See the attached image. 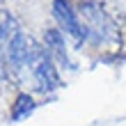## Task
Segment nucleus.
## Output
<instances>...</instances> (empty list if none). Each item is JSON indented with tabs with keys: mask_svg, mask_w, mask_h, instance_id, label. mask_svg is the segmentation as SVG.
Masks as SVG:
<instances>
[{
	"mask_svg": "<svg viewBox=\"0 0 126 126\" xmlns=\"http://www.w3.org/2000/svg\"><path fill=\"white\" fill-rule=\"evenodd\" d=\"M76 14H78V21H80L87 44H92L96 48H110V50L119 48L122 32L103 5L94 2V0H83L78 5Z\"/></svg>",
	"mask_w": 126,
	"mask_h": 126,
	"instance_id": "1",
	"label": "nucleus"
},
{
	"mask_svg": "<svg viewBox=\"0 0 126 126\" xmlns=\"http://www.w3.org/2000/svg\"><path fill=\"white\" fill-rule=\"evenodd\" d=\"M44 55H46V50L32 37L23 32H18L7 46V62L12 66V73L23 85H30V83L34 85L37 69H39V62L44 60Z\"/></svg>",
	"mask_w": 126,
	"mask_h": 126,
	"instance_id": "2",
	"label": "nucleus"
},
{
	"mask_svg": "<svg viewBox=\"0 0 126 126\" xmlns=\"http://www.w3.org/2000/svg\"><path fill=\"white\" fill-rule=\"evenodd\" d=\"M53 16L57 18L62 32L69 37L76 46H80V44L85 41V34H83V28H80L78 14L73 12V7L66 2V0H53Z\"/></svg>",
	"mask_w": 126,
	"mask_h": 126,
	"instance_id": "3",
	"label": "nucleus"
},
{
	"mask_svg": "<svg viewBox=\"0 0 126 126\" xmlns=\"http://www.w3.org/2000/svg\"><path fill=\"white\" fill-rule=\"evenodd\" d=\"M34 87L41 92H50L55 87H60V78H57V71L53 66V60H50L48 50L44 55V60L39 62V69H37V78H34Z\"/></svg>",
	"mask_w": 126,
	"mask_h": 126,
	"instance_id": "4",
	"label": "nucleus"
},
{
	"mask_svg": "<svg viewBox=\"0 0 126 126\" xmlns=\"http://www.w3.org/2000/svg\"><path fill=\"white\" fill-rule=\"evenodd\" d=\"M44 41H46V48H48L50 60L55 57L62 66H69V57H66V48H64V37H62V32L46 30V32H44Z\"/></svg>",
	"mask_w": 126,
	"mask_h": 126,
	"instance_id": "5",
	"label": "nucleus"
},
{
	"mask_svg": "<svg viewBox=\"0 0 126 126\" xmlns=\"http://www.w3.org/2000/svg\"><path fill=\"white\" fill-rule=\"evenodd\" d=\"M32 110H34L32 96L30 94H18L16 101H14V106H12V122H21V119H25V117H30Z\"/></svg>",
	"mask_w": 126,
	"mask_h": 126,
	"instance_id": "6",
	"label": "nucleus"
},
{
	"mask_svg": "<svg viewBox=\"0 0 126 126\" xmlns=\"http://www.w3.org/2000/svg\"><path fill=\"white\" fill-rule=\"evenodd\" d=\"M16 34H18L16 32V21H14L5 9H0V44H7V46H9V41Z\"/></svg>",
	"mask_w": 126,
	"mask_h": 126,
	"instance_id": "7",
	"label": "nucleus"
},
{
	"mask_svg": "<svg viewBox=\"0 0 126 126\" xmlns=\"http://www.w3.org/2000/svg\"><path fill=\"white\" fill-rule=\"evenodd\" d=\"M110 7L126 21V0H110Z\"/></svg>",
	"mask_w": 126,
	"mask_h": 126,
	"instance_id": "8",
	"label": "nucleus"
},
{
	"mask_svg": "<svg viewBox=\"0 0 126 126\" xmlns=\"http://www.w3.org/2000/svg\"><path fill=\"white\" fill-rule=\"evenodd\" d=\"M2 85H5V64L0 60V92H2Z\"/></svg>",
	"mask_w": 126,
	"mask_h": 126,
	"instance_id": "9",
	"label": "nucleus"
}]
</instances>
